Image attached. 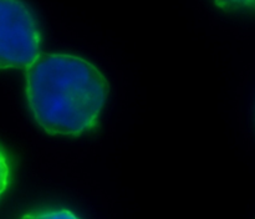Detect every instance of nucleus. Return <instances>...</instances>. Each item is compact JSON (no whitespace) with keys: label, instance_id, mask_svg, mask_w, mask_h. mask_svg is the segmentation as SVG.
Wrapping results in <instances>:
<instances>
[{"label":"nucleus","instance_id":"nucleus-1","mask_svg":"<svg viewBox=\"0 0 255 219\" xmlns=\"http://www.w3.org/2000/svg\"><path fill=\"white\" fill-rule=\"evenodd\" d=\"M25 70L27 105L45 132L76 137L97 126L109 82L95 65L75 55L40 54Z\"/></svg>","mask_w":255,"mask_h":219},{"label":"nucleus","instance_id":"nucleus-2","mask_svg":"<svg viewBox=\"0 0 255 219\" xmlns=\"http://www.w3.org/2000/svg\"><path fill=\"white\" fill-rule=\"evenodd\" d=\"M41 54V31L22 0H0V69H27Z\"/></svg>","mask_w":255,"mask_h":219},{"label":"nucleus","instance_id":"nucleus-3","mask_svg":"<svg viewBox=\"0 0 255 219\" xmlns=\"http://www.w3.org/2000/svg\"><path fill=\"white\" fill-rule=\"evenodd\" d=\"M20 219H80L69 209H51V211L34 212L22 216Z\"/></svg>","mask_w":255,"mask_h":219},{"label":"nucleus","instance_id":"nucleus-4","mask_svg":"<svg viewBox=\"0 0 255 219\" xmlns=\"http://www.w3.org/2000/svg\"><path fill=\"white\" fill-rule=\"evenodd\" d=\"M216 5L226 11L255 10V0H214Z\"/></svg>","mask_w":255,"mask_h":219},{"label":"nucleus","instance_id":"nucleus-5","mask_svg":"<svg viewBox=\"0 0 255 219\" xmlns=\"http://www.w3.org/2000/svg\"><path fill=\"white\" fill-rule=\"evenodd\" d=\"M10 174H11V168H10L9 158L4 149L0 147V196L6 191L9 186Z\"/></svg>","mask_w":255,"mask_h":219}]
</instances>
